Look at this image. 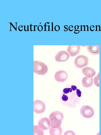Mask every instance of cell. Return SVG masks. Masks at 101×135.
<instances>
[{"label": "cell", "mask_w": 101, "mask_h": 135, "mask_svg": "<svg viewBox=\"0 0 101 135\" xmlns=\"http://www.w3.org/2000/svg\"><path fill=\"white\" fill-rule=\"evenodd\" d=\"M82 92L76 86L72 85L64 88L61 98V102L66 106L74 108L79 103Z\"/></svg>", "instance_id": "obj_1"}, {"label": "cell", "mask_w": 101, "mask_h": 135, "mask_svg": "<svg viewBox=\"0 0 101 135\" xmlns=\"http://www.w3.org/2000/svg\"><path fill=\"white\" fill-rule=\"evenodd\" d=\"M64 118V114L61 112L57 111L52 112L49 117L50 127L56 128L60 127Z\"/></svg>", "instance_id": "obj_2"}, {"label": "cell", "mask_w": 101, "mask_h": 135, "mask_svg": "<svg viewBox=\"0 0 101 135\" xmlns=\"http://www.w3.org/2000/svg\"><path fill=\"white\" fill-rule=\"evenodd\" d=\"M48 71V68L44 63L38 61L34 62V72L37 74L44 75Z\"/></svg>", "instance_id": "obj_3"}, {"label": "cell", "mask_w": 101, "mask_h": 135, "mask_svg": "<svg viewBox=\"0 0 101 135\" xmlns=\"http://www.w3.org/2000/svg\"><path fill=\"white\" fill-rule=\"evenodd\" d=\"M88 62V59L87 56L80 55L75 58L74 64L75 66L78 68H82L87 66Z\"/></svg>", "instance_id": "obj_4"}, {"label": "cell", "mask_w": 101, "mask_h": 135, "mask_svg": "<svg viewBox=\"0 0 101 135\" xmlns=\"http://www.w3.org/2000/svg\"><path fill=\"white\" fill-rule=\"evenodd\" d=\"M81 114L84 117L89 118L94 115V111L93 108L88 106H84L80 109Z\"/></svg>", "instance_id": "obj_5"}, {"label": "cell", "mask_w": 101, "mask_h": 135, "mask_svg": "<svg viewBox=\"0 0 101 135\" xmlns=\"http://www.w3.org/2000/svg\"><path fill=\"white\" fill-rule=\"evenodd\" d=\"M46 107L44 103L40 100H36L34 102V111L37 114H41L44 112Z\"/></svg>", "instance_id": "obj_6"}, {"label": "cell", "mask_w": 101, "mask_h": 135, "mask_svg": "<svg viewBox=\"0 0 101 135\" xmlns=\"http://www.w3.org/2000/svg\"><path fill=\"white\" fill-rule=\"evenodd\" d=\"M68 53L64 51H60L55 56L56 61L58 62H64L68 60L70 57Z\"/></svg>", "instance_id": "obj_7"}, {"label": "cell", "mask_w": 101, "mask_h": 135, "mask_svg": "<svg viewBox=\"0 0 101 135\" xmlns=\"http://www.w3.org/2000/svg\"><path fill=\"white\" fill-rule=\"evenodd\" d=\"M68 77V73L64 70L58 71L56 73L54 76L56 81L60 82H63L66 81Z\"/></svg>", "instance_id": "obj_8"}, {"label": "cell", "mask_w": 101, "mask_h": 135, "mask_svg": "<svg viewBox=\"0 0 101 135\" xmlns=\"http://www.w3.org/2000/svg\"><path fill=\"white\" fill-rule=\"evenodd\" d=\"M38 124L39 127L42 130H47L50 128V121L47 117H44L40 120Z\"/></svg>", "instance_id": "obj_9"}, {"label": "cell", "mask_w": 101, "mask_h": 135, "mask_svg": "<svg viewBox=\"0 0 101 135\" xmlns=\"http://www.w3.org/2000/svg\"><path fill=\"white\" fill-rule=\"evenodd\" d=\"M80 49V46H68L67 51L70 56L73 57L77 56L79 53Z\"/></svg>", "instance_id": "obj_10"}, {"label": "cell", "mask_w": 101, "mask_h": 135, "mask_svg": "<svg viewBox=\"0 0 101 135\" xmlns=\"http://www.w3.org/2000/svg\"><path fill=\"white\" fill-rule=\"evenodd\" d=\"M82 72L85 76L88 77H92L96 74V72L94 70L93 68L89 67L83 68Z\"/></svg>", "instance_id": "obj_11"}, {"label": "cell", "mask_w": 101, "mask_h": 135, "mask_svg": "<svg viewBox=\"0 0 101 135\" xmlns=\"http://www.w3.org/2000/svg\"><path fill=\"white\" fill-rule=\"evenodd\" d=\"M82 83L84 87L88 88L92 85L94 83V79L92 77H85L83 78Z\"/></svg>", "instance_id": "obj_12"}, {"label": "cell", "mask_w": 101, "mask_h": 135, "mask_svg": "<svg viewBox=\"0 0 101 135\" xmlns=\"http://www.w3.org/2000/svg\"><path fill=\"white\" fill-rule=\"evenodd\" d=\"M87 49L88 52L91 54L96 55L100 54V46H88Z\"/></svg>", "instance_id": "obj_13"}, {"label": "cell", "mask_w": 101, "mask_h": 135, "mask_svg": "<svg viewBox=\"0 0 101 135\" xmlns=\"http://www.w3.org/2000/svg\"><path fill=\"white\" fill-rule=\"evenodd\" d=\"M62 129L61 127L56 128L50 127L49 129L50 135H62Z\"/></svg>", "instance_id": "obj_14"}, {"label": "cell", "mask_w": 101, "mask_h": 135, "mask_svg": "<svg viewBox=\"0 0 101 135\" xmlns=\"http://www.w3.org/2000/svg\"><path fill=\"white\" fill-rule=\"evenodd\" d=\"M34 135H44L43 130L38 125L34 126Z\"/></svg>", "instance_id": "obj_15"}, {"label": "cell", "mask_w": 101, "mask_h": 135, "mask_svg": "<svg viewBox=\"0 0 101 135\" xmlns=\"http://www.w3.org/2000/svg\"><path fill=\"white\" fill-rule=\"evenodd\" d=\"M99 72L98 73L97 75L95 77L94 79V84L96 86L98 87H100L99 78L100 75Z\"/></svg>", "instance_id": "obj_16"}, {"label": "cell", "mask_w": 101, "mask_h": 135, "mask_svg": "<svg viewBox=\"0 0 101 135\" xmlns=\"http://www.w3.org/2000/svg\"><path fill=\"white\" fill-rule=\"evenodd\" d=\"M64 135H76V134L72 131L68 130L64 132Z\"/></svg>", "instance_id": "obj_17"}, {"label": "cell", "mask_w": 101, "mask_h": 135, "mask_svg": "<svg viewBox=\"0 0 101 135\" xmlns=\"http://www.w3.org/2000/svg\"><path fill=\"white\" fill-rule=\"evenodd\" d=\"M54 29L56 31L58 32L60 31V26L58 25L54 27Z\"/></svg>", "instance_id": "obj_18"}, {"label": "cell", "mask_w": 101, "mask_h": 135, "mask_svg": "<svg viewBox=\"0 0 101 135\" xmlns=\"http://www.w3.org/2000/svg\"><path fill=\"white\" fill-rule=\"evenodd\" d=\"M73 27L72 25H70V26L68 28V29L69 30V31L70 32H72V31L73 30V29H70V28H73Z\"/></svg>", "instance_id": "obj_19"}, {"label": "cell", "mask_w": 101, "mask_h": 135, "mask_svg": "<svg viewBox=\"0 0 101 135\" xmlns=\"http://www.w3.org/2000/svg\"><path fill=\"white\" fill-rule=\"evenodd\" d=\"M80 32V31L78 30H74V33L75 34H78Z\"/></svg>", "instance_id": "obj_20"}, {"label": "cell", "mask_w": 101, "mask_h": 135, "mask_svg": "<svg viewBox=\"0 0 101 135\" xmlns=\"http://www.w3.org/2000/svg\"><path fill=\"white\" fill-rule=\"evenodd\" d=\"M64 28L66 29L67 30V31H68V28H66V26H65L64 27Z\"/></svg>", "instance_id": "obj_21"}, {"label": "cell", "mask_w": 101, "mask_h": 135, "mask_svg": "<svg viewBox=\"0 0 101 135\" xmlns=\"http://www.w3.org/2000/svg\"><path fill=\"white\" fill-rule=\"evenodd\" d=\"M82 27H84V31H85V26L84 25V26H83Z\"/></svg>", "instance_id": "obj_22"}, {"label": "cell", "mask_w": 101, "mask_h": 135, "mask_svg": "<svg viewBox=\"0 0 101 135\" xmlns=\"http://www.w3.org/2000/svg\"><path fill=\"white\" fill-rule=\"evenodd\" d=\"M96 31H98L97 30V26H96Z\"/></svg>", "instance_id": "obj_23"}, {"label": "cell", "mask_w": 101, "mask_h": 135, "mask_svg": "<svg viewBox=\"0 0 101 135\" xmlns=\"http://www.w3.org/2000/svg\"><path fill=\"white\" fill-rule=\"evenodd\" d=\"M80 27H81V31H82V26H80Z\"/></svg>", "instance_id": "obj_24"}, {"label": "cell", "mask_w": 101, "mask_h": 135, "mask_svg": "<svg viewBox=\"0 0 101 135\" xmlns=\"http://www.w3.org/2000/svg\"><path fill=\"white\" fill-rule=\"evenodd\" d=\"M97 135H99V133H98Z\"/></svg>", "instance_id": "obj_25"}]
</instances>
